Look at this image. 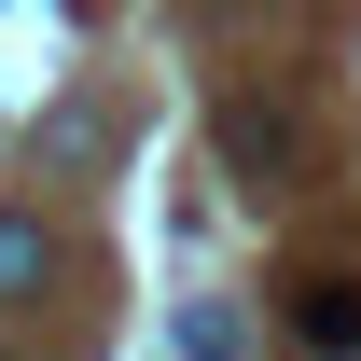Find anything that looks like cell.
Segmentation results:
<instances>
[{
	"instance_id": "6da1fadb",
	"label": "cell",
	"mask_w": 361,
	"mask_h": 361,
	"mask_svg": "<svg viewBox=\"0 0 361 361\" xmlns=\"http://www.w3.org/2000/svg\"><path fill=\"white\" fill-rule=\"evenodd\" d=\"M223 167L250 180V195H292V180L319 167V126H306V97H223Z\"/></svg>"
},
{
	"instance_id": "7a4b0ae2",
	"label": "cell",
	"mask_w": 361,
	"mask_h": 361,
	"mask_svg": "<svg viewBox=\"0 0 361 361\" xmlns=\"http://www.w3.org/2000/svg\"><path fill=\"white\" fill-rule=\"evenodd\" d=\"M278 319H292V361H361V278L348 264H306Z\"/></svg>"
},
{
	"instance_id": "3957f363",
	"label": "cell",
	"mask_w": 361,
	"mask_h": 361,
	"mask_svg": "<svg viewBox=\"0 0 361 361\" xmlns=\"http://www.w3.org/2000/svg\"><path fill=\"white\" fill-rule=\"evenodd\" d=\"M56 250H42V223L28 209H0V306H28V278H42Z\"/></svg>"
},
{
	"instance_id": "277c9868",
	"label": "cell",
	"mask_w": 361,
	"mask_h": 361,
	"mask_svg": "<svg viewBox=\"0 0 361 361\" xmlns=\"http://www.w3.org/2000/svg\"><path fill=\"white\" fill-rule=\"evenodd\" d=\"M167 348H180V361H236V319L209 306V292H195V306H180V334H167Z\"/></svg>"
}]
</instances>
